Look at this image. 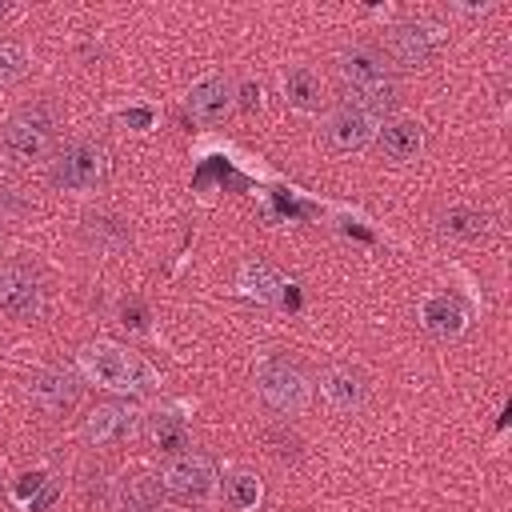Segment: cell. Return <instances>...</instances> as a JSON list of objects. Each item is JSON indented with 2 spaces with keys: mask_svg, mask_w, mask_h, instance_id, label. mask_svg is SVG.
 <instances>
[{
  "mask_svg": "<svg viewBox=\"0 0 512 512\" xmlns=\"http://www.w3.org/2000/svg\"><path fill=\"white\" fill-rule=\"evenodd\" d=\"M76 360H80V372L104 388H116V392H152L156 388V372L140 356L124 352L120 344H88V348H80Z\"/></svg>",
  "mask_w": 512,
  "mask_h": 512,
  "instance_id": "6da1fadb",
  "label": "cell"
},
{
  "mask_svg": "<svg viewBox=\"0 0 512 512\" xmlns=\"http://www.w3.org/2000/svg\"><path fill=\"white\" fill-rule=\"evenodd\" d=\"M108 172H112V160L92 140H72L52 160V184L64 192H92L108 180Z\"/></svg>",
  "mask_w": 512,
  "mask_h": 512,
  "instance_id": "7a4b0ae2",
  "label": "cell"
},
{
  "mask_svg": "<svg viewBox=\"0 0 512 512\" xmlns=\"http://www.w3.org/2000/svg\"><path fill=\"white\" fill-rule=\"evenodd\" d=\"M340 76L348 80V88L360 96V104L368 112L388 108L396 100V80L384 64V56H376L372 48H352L340 56Z\"/></svg>",
  "mask_w": 512,
  "mask_h": 512,
  "instance_id": "3957f363",
  "label": "cell"
},
{
  "mask_svg": "<svg viewBox=\"0 0 512 512\" xmlns=\"http://www.w3.org/2000/svg\"><path fill=\"white\" fill-rule=\"evenodd\" d=\"M52 140H56V116H52V108H44V104H28V108H20V112L4 124V152H8L16 164L44 160V156L52 152Z\"/></svg>",
  "mask_w": 512,
  "mask_h": 512,
  "instance_id": "277c9868",
  "label": "cell"
},
{
  "mask_svg": "<svg viewBox=\"0 0 512 512\" xmlns=\"http://www.w3.org/2000/svg\"><path fill=\"white\" fill-rule=\"evenodd\" d=\"M256 388L276 412H300L308 404V396H312V384H308L304 368L284 360V356H272V360H264L256 368Z\"/></svg>",
  "mask_w": 512,
  "mask_h": 512,
  "instance_id": "5b68a950",
  "label": "cell"
},
{
  "mask_svg": "<svg viewBox=\"0 0 512 512\" xmlns=\"http://www.w3.org/2000/svg\"><path fill=\"white\" fill-rule=\"evenodd\" d=\"M212 480H216V464L204 452H180L160 472V488L168 496H176V500H200V496H208L212 492Z\"/></svg>",
  "mask_w": 512,
  "mask_h": 512,
  "instance_id": "8992f818",
  "label": "cell"
},
{
  "mask_svg": "<svg viewBox=\"0 0 512 512\" xmlns=\"http://www.w3.org/2000/svg\"><path fill=\"white\" fill-rule=\"evenodd\" d=\"M328 144L336 152H360L372 136H376V112H368L364 104H340L332 116H328V128H324Z\"/></svg>",
  "mask_w": 512,
  "mask_h": 512,
  "instance_id": "52a82bcc",
  "label": "cell"
},
{
  "mask_svg": "<svg viewBox=\"0 0 512 512\" xmlns=\"http://www.w3.org/2000/svg\"><path fill=\"white\" fill-rule=\"evenodd\" d=\"M0 312L16 320H32L40 312V284L24 268H0Z\"/></svg>",
  "mask_w": 512,
  "mask_h": 512,
  "instance_id": "ba28073f",
  "label": "cell"
},
{
  "mask_svg": "<svg viewBox=\"0 0 512 512\" xmlns=\"http://www.w3.org/2000/svg\"><path fill=\"white\" fill-rule=\"evenodd\" d=\"M420 320H424V328H428L432 336L452 340V336H460V332L468 328V308H464L452 292H436V296H428V300L420 304Z\"/></svg>",
  "mask_w": 512,
  "mask_h": 512,
  "instance_id": "9c48e42d",
  "label": "cell"
},
{
  "mask_svg": "<svg viewBox=\"0 0 512 512\" xmlns=\"http://www.w3.org/2000/svg\"><path fill=\"white\" fill-rule=\"evenodd\" d=\"M228 108H232V84H228L224 76H204V80L192 84V92H188V112H192L200 124L224 120Z\"/></svg>",
  "mask_w": 512,
  "mask_h": 512,
  "instance_id": "30bf717a",
  "label": "cell"
},
{
  "mask_svg": "<svg viewBox=\"0 0 512 512\" xmlns=\"http://www.w3.org/2000/svg\"><path fill=\"white\" fill-rule=\"evenodd\" d=\"M28 396L40 404V408H48V412H68V408H76V400H80V384L68 376V372H32V380H28Z\"/></svg>",
  "mask_w": 512,
  "mask_h": 512,
  "instance_id": "8fae6325",
  "label": "cell"
},
{
  "mask_svg": "<svg viewBox=\"0 0 512 512\" xmlns=\"http://www.w3.org/2000/svg\"><path fill=\"white\" fill-rule=\"evenodd\" d=\"M432 40H436V32L428 24H396L392 36H388V52L404 68H420L432 56Z\"/></svg>",
  "mask_w": 512,
  "mask_h": 512,
  "instance_id": "7c38bea8",
  "label": "cell"
},
{
  "mask_svg": "<svg viewBox=\"0 0 512 512\" xmlns=\"http://www.w3.org/2000/svg\"><path fill=\"white\" fill-rule=\"evenodd\" d=\"M376 140H380L384 156H392V160L408 164V160H416V156H420V148H424V128H420V120L400 116V120H388V124L376 132Z\"/></svg>",
  "mask_w": 512,
  "mask_h": 512,
  "instance_id": "4fadbf2b",
  "label": "cell"
},
{
  "mask_svg": "<svg viewBox=\"0 0 512 512\" xmlns=\"http://www.w3.org/2000/svg\"><path fill=\"white\" fill-rule=\"evenodd\" d=\"M320 392H324L340 412H356V408H364V400H368V388H364V380H360L352 368H328V372L320 376Z\"/></svg>",
  "mask_w": 512,
  "mask_h": 512,
  "instance_id": "5bb4252c",
  "label": "cell"
},
{
  "mask_svg": "<svg viewBox=\"0 0 512 512\" xmlns=\"http://www.w3.org/2000/svg\"><path fill=\"white\" fill-rule=\"evenodd\" d=\"M136 424V412L128 404H100L88 420H84V436L92 444H108V440H120L128 428Z\"/></svg>",
  "mask_w": 512,
  "mask_h": 512,
  "instance_id": "9a60e30c",
  "label": "cell"
},
{
  "mask_svg": "<svg viewBox=\"0 0 512 512\" xmlns=\"http://www.w3.org/2000/svg\"><path fill=\"white\" fill-rule=\"evenodd\" d=\"M112 508L116 512H156L160 508V484L152 476H124L112 492Z\"/></svg>",
  "mask_w": 512,
  "mask_h": 512,
  "instance_id": "2e32d148",
  "label": "cell"
},
{
  "mask_svg": "<svg viewBox=\"0 0 512 512\" xmlns=\"http://www.w3.org/2000/svg\"><path fill=\"white\" fill-rule=\"evenodd\" d=\"M144 436L152 448L160 452H180L188 448V424L176 416V412H152L148 424H144Z\"/></svg>",
  "mask_w": 512,
  "mask_h": 512,
  "instance_id": "e0dca14e",
  "label": "cell"
},
{
  "mask_svg": "<svg viewBox=\"0 0 512 512\" xmlns=\"http://www.w3.org/2000/svg\"><path fill=\"white\" fill-rule=\"evenodd\" d=\"M320 96H324V88H320V76H316V72H308V68L284 72V100H288L292 108L316 112V108H320Z\"/></svg>",
  "mask_w": 512,
  "mask_h": 512,
  "instance_id": "ac0fdd59",
  "label": "cell"
},
{
  "mask_svg": "<svg viewBox=\"0 0 512 512\" xmlns=\"http://www.w3.org/2000/svg\"><path fill=\"white\" fill-rule=\"evenodd\" d=\"M240 288H244V296L260 300V304H280V296H284V280L268 264H244L240 268Z\"/></svg>",
  "mask_w": 512,
  "mask_h": 512,
  "instance_id": "d6986e66",
  "label": "cell"
},
{
  "mask_svg": "<svg viewBox=\"0 0 512 512\" xmlns=\"http://www.w3.org/2000/svg\"><path fill=\"white\" fill-rule=\"evenodd\" d=\"M224 504L232 512H252L260 504V480L252 472H236L224 480Z\"/></svg>",
  "mask_w": 512,
  "mask_h": 512,
  "instance_id": "ffe728a7",
  "label": "cell"
},
{
  "mask_svg": "<svg viewBox=\"0 0 512 512\" xmlns=\"http://www.w3.org/2000/svg\"><path fill=\"white\" fill-rule=\"evenodd\" d=\"M484 228H488V220L476 208H448L444 212V232L448 236H480Z\"/></svg>",
  "mask_w": 512,
  "mask_h": 512,
  "instance_id": "44dd1931",
  "label": "cell"
},
{
  "mask_svg": "<svg viewBox=\"0 0 512 512\" xmlns=\"http://www.w3.org/2000/svg\"><path fill=\"white\" fill-rule=\"evenodd\" d=\"M28 72V52L20 44H0V84L20 80Z\"/></svg>",
  "mask_w": 512,
  "mask_h": 512,
  "instance_id": "7402d4cb",
  "label": "cell"
},
{
  "mask_svg": "<svg viewBox=\"0 0 512 512\" xmlns=\"http://www.w3.org/2000/svg\"><path fill=\"white\" fill-rule=\"evenodd\" d=\"M44 484V472H28V476H20V484H16V500H28V492H36Z\"/></svg>",
  "mask_w": 512,
  "mask_h": 512,
  "instance_id": "603a6c76",
  "label": "cell"
},
{
  "mask_svg": "<svg viewBox=\"0 0 512 512\" xmlns=\"http://www.w3.org/2000/svg\"><path fill=\"white\" fill-rule=\"evenodd\" d=\"M120 120L136 124V128H148L152 124V108H128V112H120Z\"/></svg>",
  "mask_w": 512,
  "mask_h": 512,
  "instance_id": "cb8c5ba5",
  "label": "cell"
},
{
  "mask_svg": "<svg viewBox=\"0 0 512 512\" xmlns=\"http://www.w3.org/2000/svg\"><path fill=\"white\" fill-rule=\"evenodd\" d=\"M252 104H260V88L244 84V108H252Z\"/></svg>",
  "mask_w": 512,
  "mask_h": 512,
  "instance_id": "d4e9b609",
  "label": "cell"
},
{
  "mask_svg": "<svg viewBox=\"0 0 512 512\" xmlns=\"http://www.w3.org/2000/svg\"><path fill=\"white\" fill-rule=\"evenodd\" d=\"M8 12H12V8H8V4H0V20H4V16H8Z\"/></svg>",
  "mask_w": 512,
  "mask_h": 512,
  "instance_id": "484cf974",
  "label": "cell"
}]
</instances>
